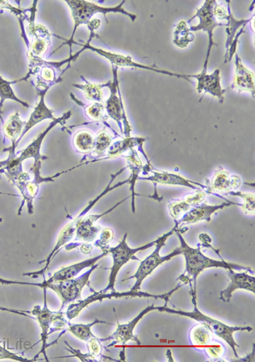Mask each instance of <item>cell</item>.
Masks as SVG:
<instances>
[{"label": "cell", "mask_w": 255, "mask_h": 362, "mask_svg": "<svg viewBox=\"0 0 255 362\" xmlns=\"http://www.w3.org/2000/svg\"><path fill=\"white\" fill-rule=\"evenodd\" d=\"M41 78L45 82H53L56 79L55 71L50 66L43 67L40 73Z\"/></svg>", "instance_id": "cell-43"}, {"label": "cell", "mask_w": 255, "mask_h": 362, "mask_svg": "<svg viewBox=\"0 0 255 362\" xmlns=\"http://www.w3.org/2000/svg\"><path fill=\"white\" fill-rule=\"evenodd\" d=\"M0 360H11L18 362H33L37 361L35 358L31 360L16 355V354L10 351L9 349H7L5 346H2L1 344H0Z\"/></svg>", "instance_id": "cell-39"}, {"label": "cell", "mask_w": 255, "mask_h": 362, "mask_svg": "<svg viewBox=\"0 0 255 362\" xmlns=\"http://www.w3.org/2000/svg\"><path fill=\"white\" fill-rule=\"evenodd\" d=\"M112 134L107 132L106 128L96 134L95 137L94 149L92 151L95 157L100 158L105 155L112 143Z\"/></svg>", "instance_id": "cell-31"}, {"label": "cell", "mask_w": 255, "mask_h": 362, "mask_svg": "<svg viewBox=\"0 0 255 362\" xmlns=\"http://www.w3.org/2000/svg\"><path fill=\"white\" fill-rule=\"evenodd\" d=\"M229 19H228V23L227 24V50L231 46L234 37L236 36L237 32L238 31V28H239L241 26H245L247 23L249 22L250 20H236L233 18V16L231 11V9H230L229 6Z\"/></svg>", "instance_id": "cell-32"}, {"label": "cell", "mask_w": 255, "mask_h": 362, "mask_svg": "<svg viewBox=\"0 0 255 362\" xmlns=\"http://www.w3.org/2000/svg\"><path fill=\"white\" fill-rule=\"evenodd\" d=\"M241 206L240 204L223 203L219 205H208L203 203L196 207L192 208L186 214H184L181 220L177 221V228L186 225H194L196 223L212 221V216L219 210L230 207L231 205Z\"/></svg>", "instance_id": "cell-14"}, {"label": "cell", "mask_w": 255, "mask_h": 362, "mask_svg": "<svg viewBox=\"0 0 255 362\" xmlns=\"http://www.w3.org/2000/svg\"><path fill=\"white\" fill-rule=\"evenodd\" d=\"M96 324H108V322L95 319V321L89 324L69 323L68 327H66V332H69L74 337H76L77 339L87 342L88 340H90L95 336L93 332H92L91 328L96 325Z\"/></svg>", "instance_id": "cell-25"}, {"label": "cell", "mask_w": 255, "mask_h": 362, "mask_svg": "<svg viewBox=\"0 0 255 362\" xmlns=\"http://www.w3.org/2000/svg\"><path fill=\"white\" fill-rule=\"evenodd\" d=\"M65 2L70 8L71 15H72L73 21L72 36H71L70 40L68 41L71 49H72V44L73 43L75 33H76L78 28L81 27V25H87L90 20L95 18L96 14H124L129 16L133 22L137 18L136 15L129 13V12L124 9L125 1L121 2L119 5L116 7H102L96 5V4L85 1V0H66Z\"/></svg>", "instance_id": "cell-4"}, {"label": "cell", "mask_w": 255, "mask_h": 362, "mask_svg": "<svg viewBox=\"0 0 255 362\" xmlns=\"http://www.w3.org/2000/svg\"><path fill=\"white\" fill-rule=\"evenodd\" d=\"M145 139L142 138H127L124 140L114 143L107 151L108 157L107 158H114L119 156L123 155L125 151L134 149L136 145L141 146L144 143Z\"/></svg>", "instance_id": "cell-27"}, {"label": "cell", "mask_w": 255, "mask_h": 362, "mask_svg": "<svg viewBox=\"0 0 255 362\" xmlns=\"http://www.w3.org/2000/svg\"><path fill=\"white\" fill-rule=\"evenodd\" d=\"M6 161L0 162V170H4V168H5L6 165Z\"/></svg>", "instance_id": "cell-47"}, {"label": "cell", "mask_w": 255, "mask_h": 362, "mask_svg": "<svg viewBox=\"0 0 255 362\" xmlns=\"http://www.w3.org/2000/svg\"><path fill=\"white\" fill-rule=\"evenodd\" d=\"M0 9H8L16 15H22L23 13V10L18 9V8L12 6L9 2L3 1V0H0Z\"/></svg>", "instance_id": "cell-44"}, {"label": "cell", "mask_w": 255, "mask_h": 362, "mask_svg": "<svg viewBox=\"0 0 255 362\" xmlns=\"http://www.w3.org/2000/svg\"><path fill=\"white\" fill-rule=\"evenodd\" d=\"M213 15L215 18L218 21L219 23H223L224 21H228L229 12L223 6L220 5L218 3H215L214 7H213Z\"/></svg>", "instance_id": "cell-40"}, {"label": "cell", "mask_w": 255, "mask_h": 362, "mask_svg": "<svg viewBox=\"0 0 255 362\" xmlns=\"http://www.w3.org/2000/svg\"><path fill=\"white\" fill-rule=\"evenodd\" d=\"M227 195L241 197L242 201H244V203L240 206L242 209L244 210V212L248 214V216H254L255 211L254 194L236 191L229 192Z\"/></svg>", "instance_id": "cell-35"}, {"label": "cell", "mask_w": 255, "mask_h": 362, "mask_svg": "<svg viewBox=\"0 0 255 362\" xmlns=\"http://www.w3.org/2000/svg\"><path fill=\"white\" fill-rule=\"evenodd\" d=\"M114 230L111 228H104L100 230V238L95 240L94 246L95 247H100L103 251H107L108 244H109L112 239H114Z\"/></svg>", "instance_id": "cell-36"}, {"label": "cell", "mask_w": 255, "mask_h": 362, "mask_svg": "<svg viewBox=\"0 0 255 362\" xmlns=\"http://www.w3.org/2000/svg\"><path fill=\"white\" fill-rule=\"evenodd\" d=\"M229 276V284L227 288L223 290L220 294L221 300L230 303L232 300V294L237 290H245L255 293V279L245 272H235L233 269H227Z\"/></svg>", "instance_id": "cell-15"}, {"label": "cell", "mask_w": 255, "mask_h": 362, "mask_svg": "<svg viewBox=\"0 0 255 362\" xmlns=\"http://www.w3.org/2000/svg\"><path fill=\"white\" fill-rule=\"evenodd\" d=\"M126 159L129 167L131 170V178L129 179V183L131 185V191L132 192V210L133 213H135V197L136 195L135 192V186L136 180L139 178L138 176H139L141 171L143 170V166H142L139 155H138V153L135 149L131 150V154L127 156Z\"/></svg>", "instance_id": "cell-23"}, {"label": "cell", "mask_w": 255, "mask_h": 362, "mask_svg": "<svg viewBox=\"0 0 255 362\" xmlns=\"http://www.w3.org/2000/svg\"><path fill=\"white\" fill-rule=\"evenodd\" d=\"M156 310L157 307L155 305L153 304L152 305L146 307L143 310H141L139 315H136V317L131 320V322L124 324L118 322L114 334L107 339L100 340H102V342L109 340L112 341V344L107 345V348L114 347L117 344H122L123 346H124L129 341H134V342H136L137 344H141V341L134 334V331H135L138 323L140 322L141 320L143 318L146 314Z\"/></svg>", "instance_id": "cell-11"}, {"label": "cell", "mask_w": 255, "mask_h": 362, "mask_svg": "<svg viewBox=\"0 0 255 362\" xmlns=\"http://www.w3.org/2000/svg\"><path fill=\"white\" fill-rule=\"evenodd\" d=\"M100 25H102V21L95 18L90 20L89 23H88L87 26L88 28H89L90 33H94L95 31L97 30V29L100 27Z\"/></svg>", "instance_id": "cell-45"}, {"label": "cell", "mask_w": 255, "mask_h": 362, "mask_svg": "<svg viewBox=\"0 0 255 362\" xmlns=\"http://www.w3.org/2000/svg\"><path fill=\"white\" fill-rule=\"evenodd\" d=\"M207 194L208 193L206 192L203 190H196L184 197V200H185L187 204H189L191 208H194L196 206H198L204 203V201L206 199Z\"/></svg>", "instance_id": "cell-38"}, {"label": "cell", "mask_w": 255, "mask_h": 362, "mask_svg": "<svg viewBox=\"0 0 255 362\" xmlns=\"http://www.w3.org/2000/svg\"><path fill=\"white\" fill-rule=\"evenodd\" d=\"M44 290V306L43 308H41L40 305H37L32 310V311H25L26 313H31L33 317V319L36 320L37 322H39L40 328H41V343L42 347L40 349V352L37 354L36 358L40 355V354H43L45 356V361H49L47 353V349L49 347V344H48V338L49 336V329L50 327H52V321L54 317H55L56 313H53V311L50 310L48 307L47 303V289Z\"/></svg>", "instance_id": "cell-13"}, {"label": "cell", "mask_w": 255, "mask_h": 362, "mask_svg": "<svg viewBox=\"0 0 255 362\" xmlns=\"http://www.w3.org/2000/svg\"><path fill=\"white\" fill-rule=\"evenodd\" d=\"M236 70L234 74L232 88L239 93L249 92L254 98V75L247 67L242 64L241 59L236 54Z\"/></svg>", "instance_id": "cell-21"}, {"label": "cell", "mask_w": 255, "mask_h": 362, "mask_svg": "<svg viewBox=\"0 0 255 362\" xmlns=\"http://www.w3.org/2000/svg\"><path fill=\"white\" fill-rule=\"evenodd\" d=\"M27 78L28 77L11 82L4 78L2 76H0V110H1L3 105L5 103L6 100H14V102L22 105V106L26 108L31 107L30 105L23 102V100L19 99L18 96H16L13 88H12V84L22 82L23 80H26Z\"/></svg>", "instance_id": "cell-24"}, {"label": "cell", "mask_w": 255, "mask_h": 362, "mask_svg": "<svg viewBox=\"0 0 255 362\" xmlns=\"http://www.w3.org/2000/svg\"><path fill=\"white\" fill-rule=\"evenodd\" d=\"M25 124L26 123L20 119L18 112L12 113L3 126V133L6 138L9 139L14 144H18L22 136Z\"/></svg>", "instance_id": "cell-22"}, {"label": "cell", "mask_w": 255, "mask_h": 362, "mask_svg": "<svg viewBox=\"0 0 255 362\" xmlns=\"http://www.w3.org/2000/svg\"><path fill=\"white\" fill-rule=\"evenodd\" d=\"M128 199H125L123 201H120L119 204H117L112 209L108 210V211L103 213L102 214H86L87 216L83 217H76L74 218L75 223H76V230H75V235H76V238H75V241H81L83 243H94L97 238V235L100 234V226H96L95 223L100 218L106 214H109L114 210L117 207L121 204H123L124 201H126Z\"/></svg>", "instance_id": "cell-12"}, {"label": "cell", "mask_w": 255, "mask_h": 362, "mask_svg": "<svg viewBox=\"0 0 255 362\" xmlns=\"http://www.w3.org/2000/svg\"><path fill=\"white\" fill-rule=\"evenodd\" d=\"M168 208L171 217L177 221L181 220L184 214H186L191 209H192L189 204H187L184 199L172 202V203L169 204Z\"/></svg>", "instance_id": "cell-34"}, {"label": "cell", "mask_w": 255, "mask_h": 362, "mask_svg": "<svg viewBox=\"0 0 255 362\" xmlns=\"http://www.w3.org/2000/svg\"><path fill=\"white\" fill-rule=\"evenodd\" d=\"M177 230V227H174V228L169 231V233H167L166 234L162 235L161 237L158 238L157 239L155 250H154V251L148 257V258H146L143 261H141L139 267H138L136 269L135 274L125 280H136L135 284H134L131 291H140L141 285L143 284V281L146 280V279H148L149 276L152 275L153 272L155 271L157 268L160 267V265L168 262V261L174 258V257L182 255V248L179 247L174 248V250L168 255H160L162 247L165 246L167 240H168L170 235H172L174 231Z\"/></svg>", "instance_id": "cell-5"}, {"label": "cell", "mask_w": 255, "mask_h": 362, "mask_svg": "<svg viewBox=\"0 0 255 362\" xmlns=\"http://www.w3.org/2000/svg\"><path fill=\"white\" fill-rule=\"evenodd\" d=\"M242 180L240 176L231 175L223 167H220L215 173L214 176L210 181L206 192L208 194L214 193H225L236 192L242 186Z\"/></svg>", "instance_id": "cell-16"}, {"label": "cell", "mask_w": 255, "mask_h": 362, "mask_svg": "<svg viewBox=\"0 0 255 362\" xmlns=\"http://www.w3.org/2000/svg\"><path fill=\"white\" fill-rule=\"evenodd\" d=\"M66 345H68V348H66L68 349V351L71 353H73V357L78 358L79 360L82 361H87V362H97L98 360L96 359L94 356H92L90 353L88 354H83L81 351H78V349H74L73 347H71L70 345L65 342Z\"/></svg>", "instance_id": "cell-41"}, {"label": "cell", "mask_w": 255, "mask_h": 362, "mask_svg": "<svg viewBox=\"0 0 255 362\" xmlns=\"http://www.w3.org/2000/svg\"><path fill=\"white\" fill-rule=\"evenodd\" d=\"M86 115L89 119L96 122L108 119L105 105L102 103H94L87 106Z\"/></svg>", "instance_id": "cell-33"}, {"label": "cell", "mask_w": 255, "mask_h": 362, "mask_svg": "<svg viewBox=\"0 0 255 362\" xmlns=\"http://www.w3.org/2000/svg\"><path fill=\"white\" fill-rule=\"evenodd\" d=\"M93 250V246L90 243H83L81 246V251L83 254L89 255Z\"/></svg>", "instance_id": "cell-46"}, {"label": "cell", "mask_w": 255, "mask_h": 362, "mask_svg": "<svg viewBox=\"0 0 255 362\" xmlns=\"http://www.w3.org/2000/svg\"><path fill=\"white\" fill-rule=\"evenodd\" d=\"M108 255L107 251H103L102 255L93 257V258L88 259L81 261L76 264L69 265V267H61L57 272L49 277L48 279H45V283H55V281H66L75 279L77 277L83 269L90 268L93 265L97 264L98 261L103 259Z\"/></svg>", "instance_id": "cell-18"}, {"label": "cell", "mask_w": 255, "mask_h": 362, "mask_svg": "<svg viewBox=\"0 0 255 362\" xmlns=\"http://www.w3.org/2000/svg\"><path fill=\"white\" fill-rule=\"evenodd\" d=\"M75 148L81 153H89L94 149V134L88 130H81L75 134L73 138Z\"/></svg>", "instance_id": "cell-30"}, {"label": "cell", "mask_w": 255, "mask_h": 362, "mask_svg": "<svg viewBox=\"0 0 255 362\" xmlns=\"http://www.w3.org/2000/svg\"><path fill=\"white\" fill-rule=\"evenodd\" d=\"M208 356H210V359L215 361H220L224 355V348L223 345H215L206 349Z\"/></svg>", "instance_id": "cell-42"}, {"label": "cell", "mask_w": 255, "mask_h": 362, "mask_svg": "<svg viewBox=\"0 0 255 362\" xmlns=\"http://www.w3.org/2000/svg\"><path fill=\"white\" fill-rule=\"evenodd\" d=\"M112 66V71H114V80L112 83H108L107 87L110 88L111 95L110 98L107 100L105 107L108 117H111L119 125L121 132L123 133V125H124V132L129 138L131 136V126L129 124L126 115L124 107V103L121 94L119 98L118 92L119 91V79H118V67Z\"/></svg>", "instance_id": "cell-9"}, {"label": "cell", "mask_w": 255, "mask_h": 362, "mask_svg": "<svg viewBox=\"0 0 255 362\" xmlns=\"http://www.w3.org/2000/svg\"><path fill=\"white\" fill-rule=\"evenodd\" d=\"M191 294L192 297V303H194V310L189 311H184L181 310H174L169 308L168 305H167V303L165 302V305L164 306H157L158 311L160 313H165L169 314H175L178 315H182V317H186L188 318H191L192 320H195V321L204 324V325L207 326L213 332V334H215L218 338L225 341L230 347L232 348L234 356L238 359L240 358L238 356L237 348L239 347V344L236 342L235 339H234V334L236 332H252L253 328L249 326L246 327H234L229 326L227 324H225L223 322L219 321V320L215 319L214 317H210V315H207L201 313V310L198 307V302H196V291L192 288L191 286Z\"/></svg>", "instance_id": "cell-2"}, {"label": "cell", "mask_w": 255, "mask_h": 362, "mask_svg": "<svg viewBox=\"0 0 255 362\" xmlns=\"http://www.w3.org/2000/svg\"><path fill=\"white\" fill-rule=\"evenodd\" d=\"M152 175L148 177H140L138 180L152 181V182L160 185H168V186H182L194 189V191L206 189L203 185L194 182L184 177L172 174V173L162 171H153Z\"/></svg>", "instance_id": "cell-19"}, {"label": "cell", "mask_w": 255, "mask_h": 362, "mask_svg": "<svg viewBox=\"0 0 255 362\" xmlns=\"http://www.w3.org/2000/svg\"><path fill=\"white\" fill-rule=\"evenodd\" d=\"M196 92L198 94H208L219 99L220 103H224L225 90L220 83V69H216L214 73H200L196 75Z\"/></svg>", "instance_id": "cell-17"}, {"label": "cell", "mask_w": 255, "mask_h": 362, "mask_svg": "<svg viewBox=\"0 0 255 362\" xmlns=\"http://www.w3.org/2000/svg\"><path fill=\"white\" fill-rule=\"evenodd\" d=\"M127 237L128 234L126 233L118 245L108 247V254H110L112 257V267L110 269L109 283H108L107 288L102 290L103 292L116 291V281L120 269L132 259L139 260L135 256L137 252L148 250V248L155 246L157 243V240H155V241L145 244L143 246L132 248L129 246Z\"/></svg>", "instance_id": "cell-7"}, {"label": "cell", "mask_w": 255, "mask_h": 362, "mask_svg": "<svg viewBox=\"0 0 255 362\" xmlns=\"http://www.w3.org/2000/svg\"><path fill=\"white\" fill-rule=\"evenodd\" d=\"M90 40H90V41L88 42L86 45H83V50L85 49L92 50V52H94L96 54H100V56L106 58L107 61H109L111 62L112 66L118 67V69L119 67H134V69H146L148 71H155V73L157 74L173 76V77H177L178 78L189 80V81H191L189 78H196V75H185L174 74L172 73V71L156 69V67H154L153 66H146L141 64V63L134 62L131 57L124 56V54L114 53L112 52H108V50L94 47V46H91L90 45Z\"/></svg>", "instance_id": "cell-10"}, {"label": "cell", "mask_w": 255, "mask_h": 362, "mask_svg": "<svg viewBox=\"0 0 255 362\" xmlns=\"http://www.w3.org/2000/svg\"><path fill=\"white\" fill-rule=\"evenodd\" d=\"M48 90L49 88H46L45 90L39 92V103H37V106L33 109V112L31 113L30 117H29L28 121L26 124H25L24 130L19 141L22 140L33 127H35L37 124L41 123V122L47 119L55 121L58 119V117L54 116V111L49 109L45 103V95Z\"/></svg>", "instance_id": "cell-20"}, {"label": "cell", "mask_w": 255, "mask_h": 362, "mask_svg": "<svg viewBox=\"0 0 255 362\" xmlns=\"http://www.w3.org/2000/svg\"><path fill=\"white\" fill-rule=\"evenodd\" d=\"M213 332L204 324L199 323L191 328L190 332L191 343L196 346H206L213 340Z\"/></svg>", "instance_id": "cell-26"}, {"label": "cell", "mask_w": 255, "mask_h": 362, "mask_svg": "<svg viewBox=\"0 0 255 362\" xmlns=\"http://www.w3.org/2000/svg\"><path fill=\"white\" fill-rule=\"evenodd\" d=\"M86 343L88 351H89L90 355L96 358L98 361H102L100 359V358L103 357L102 340L95 336L90 340H88Z\"/></svg>", "instance_id": "cell-37"}, {"label": "cell", "mask_w": 255, "mask_h": 362, "mask_svg": "<svg viewBox=\"0 0 255 362\" xmlns=\"http://www.w3.org/2000/svg\"><path fill=\"white\" fill-rule=\"evenodd\" d=\"M175 230V231H177ZM179 242H181L182 255L186 261V269L183 274L179 276L177 281L182 285L190 284L194 281V289L196 290V279L203 271L208 268H224L225 269H238L247 272H252V269L242 265L225 262V260H217L208 258L201 251L200 247H191L188 245L183 235L177 231Z\"/></svg>", "instance_id": "cell-1"}, {"label": "cell", "mask_w": 255, "mask_h": 362, "mask_svg": "<svg viewBox=\"0 0 255 362\" xmlns=\"http://www.w3.org/2000/svg\"><path fill=\"white\" fill-rule=\"evenodd\" d=\"M98 267V264L90 267L89 271L83 273V275L75 279L55 281V283H40V284H29L24 281H10L0 279V284L2 285H23V286H35V287L42 289H50L55 292L59 296L61 301V310L65 308L66 305L73 304V303L81 300L83 289L90 284V279L92 273Z\"/></svg>", "instance_id": "cell-3"}, {"label": "cell", "mask_w": 255, "mask_h": 362, "mask_svg": "<svg viewBox=\"0 0 255 362\" xmlns=\"http://www.w3.org/2000/svg\"><path fill=\"white\" fill-rule=\"evenodd\" d=\"M182 284H179L177 288L171 290L170 293H167L165 294H160V296H156V294L148 293L146 292L136 291V292H124L119 293L116 291H109V292H97L92 294V296L85 298V300H78L76 302L73 303L69 305L68 310L66 311V318L69 319V321H72L73 319L76 318L79 314H81L83 310L87 308L91 304H93L95 302H102L106 300H112V298H155V300H162L165 302H168L170 300L171 296L177 291L179 288L182 287Z\"/></svg>", "instance_id": "cell-6"}, {"label": "cell", "mask_w": 255, "mask_h": 362, "mask_svg": "<svg viewBox=\"0 0 255 362\" xmlns=\"http://www.w3.org/2000/svg\"><path fill=\"white\" fill-rule=\"evenodd\" d=\"M215 3L216 1H215V0H207V1L204 2L203 6L200 7L199 9L196 11V14L194 16V18L189 20V23L196 18H198L200 21L198 26L190 28L191 32L194 33L202 30L208 33V53L202 73H207L208 63V60H210L213 45H218L215 43L214 40H213L215 29L221 26H227V24H225L224 23H219L218 21L215 18L214 15H213V7H214Z\"/></svg>", "instance_id": "cell-8"}, {"label": "cell", "mask_w": 255, "mask_h": 362, "mask_svg": "<svg viewBox=\"0 0 255 362\" xmlns=\"http://www.w3.org/2000/svg\"><path fill=\"white\" fill-rule=\"evenodd\" d=\"M195 40L194 33L190 31L186 22L179 23L174 32V44L179 48H186Z\"/></svg>", "instance_id": "cell-29"}, {"label": "cell", "mask_w": 255, "mask_h": 362, "mask_svg": "<svg viewBox=\"0 0 255 362\" xmlns=\"http://www.w3.org/2000/svg\"><path fill=\"white\" fill-rule=\"evenodd\" d=\"M86 82V84H73L74 87L79 88L85 94V98L89 102L103 103V88L107 86V84H97Z\"/></svg>", "instance_id": "cell-28"}]
</instances>
